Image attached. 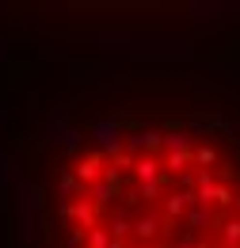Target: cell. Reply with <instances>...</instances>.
Returning a JSON list of instances; mask_svg holds the SVG:
<instances>
[{
	"mask_svg": "<svg viewBox=\"0 0 240 248\" xmlns=\"http://www.w3.org/2000/svg\"><path fill=\"white\" fill-rule=\"evenodd\" d=\"M27 107L0 248H240V80L134 73Z\"/></svg>",
	"mask_w": 240,
	"mask_h": 248,
	"instance_id": "cell-1",
	"label": "cell"
}]
</instances>
